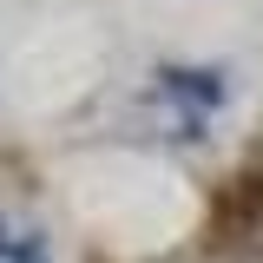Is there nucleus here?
I'll return each mask as SVG.
<instances>
[{"mask_svg": "<svg viewBox=\"0 0 263 263\" xmlns=\"http://www.w3.org/2000/svg\"><path fill=\"white\" fill-rule=\"evenodd\" d=\"M0 263H46L40 243H0Z\"/></svg>", "mask_w": 263, "mask_h": 263, "instance_id": "obj_1", "label": "nucleus"}]
</instances>
